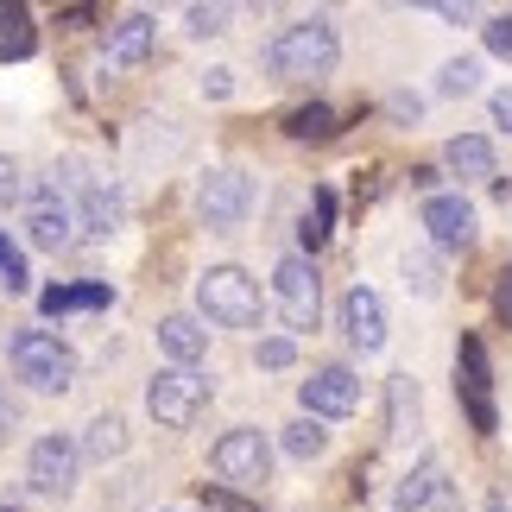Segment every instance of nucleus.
<instances>
[{"instance_id": "obj_1", "label": "nucleus", "mask_w": 512, "mask_h": 512, "mask_svg": "<svg viewBox=\"0 0 512 512\" xmlns=\"http://www.w3.org/2000/svg\"><path fill=\"white\" fill-rule=\"evenodd\" d=\"M342 57V38L329 19H291V26L266 45V70L272 83H310V76H329Z\"/></svg>"}, {"instance_id": "obj_2", "label": "nucleus", "mask_w": 512, "mask_h": 512, "mask_svg": "<svg viewBox=\"0 0 512 512\" xmlns=\"http://www.w3.org/2000/svg\"><path fill=\"white\" fill-rule=\"evenodd\" d=\"M7 361H13V373H19L32 392H70V386H76V354L57 342L51 329H13Z\"/></svg>"}, {"instance_id": "obj_3", "label": "nucleus", "mask_w": 512, "mask_h": 512, "mask_svg": "<svg viewBox=\"0 0 512 512\" xmlns=\"http://www.w3.org/2000/svg\"><path fill=\"white\" fill-rule=\"evenodd\" d=\"M196 304H203V317L222 323V329H253L260 323V285H253L241 266H209L203 279H196Z\"/></svg>"}, {"instance_id": "obj_4", "label": "nucleus", "mask_w": 512, "mask_h": 512, "mask_svg": "<svg viewBox=\"0 0 512 512\" xmlns=\"http://www.w3.org/2000/svg\"><path fill=\"white\" fill-rule=\"evenodd\" d=\"M203 405H209V380L196 367H159L146 380V411L159 430H190Z\"/></svg>"}, {"instance_id": "obj_5", "label": "nucleus", "mask_w": 512, "mask_h": 512, "mask_svg": "<svg viewBox=\"0 0 512 512\" xmlns=\"http://www.w3.org/2000/svg\"><path fill=\"white\" fill-rule=\"evenodd\" d=\"M456 399H462L468 424H475L481 437H494V430H500V411H494V367H487V342H481V336H462V342H456Z\"/></svg>"}, {"instance_id": "obj_6", "label": "nucleus", "mask_w": 512, "mask_h": 512, "mask_svg": "<svg viewBox=\"0 0 512 512\" xmlns=\"http://www.w3.org/2000/svg\"><path fill=\"white\" fill-rule=\"evenodd\" d=\"M215 475H222L228 487H241V494H260V487L272 481V443L260 437L253 424H234L222 443H215Z\"/></svg>"}, {"instance_id": "obj_7", "label": "nucleus", "mask_w": 512, "mask_h": 512, "mask_svg": "<svg viewBox=\"0 0 512 512\" xmlns=\"http://www.w3.org/2000/svg\"><path fill=\"white\" fill-rule=\"evenodd\" d=\"M247 209H253V177L241 165H215L203 184H196V215H203V228H215V234H234L247 222Z\"/></svg>"}, {"instance_id": "obj_8", "label": "nucleus", "mask_w": 512, "mask_h": 512, "mask_svg": "<svg viewBox=\"0 0 512 512\" xmlns=\"http://www.w3.org/2000/svg\"><path fill=\"white\" fill-rule=\"evenodd\" d=\"M57 190H76V228L89 234V241H108L114 228H121V215H127V203H121V190H108V184H95V177H83V165H64V177H51Z\"/></svg>"}, {"instance_id": "obj_9", "label": "nucleus", "mask_w": 512, "mask_h": 512, "mask_svg": "<svg viewBox=\"0 0 512 512\" xmlns=\"http://www.w3.org/2000/svg\"><path fill=\"white\" fill-rule=\"evenodd\" d=\"M272 291H279V310L291 329H317L323 317V279L310 266V253H285L279 272H272Z\"/></svg>"}, {"instance_id": "obj_10", "label": "nucleus", "mask_w": 512, "mask_h": 512, "mask_svg": "<svg viewBox=\"0 0 512 512\" xmlns=\"http://www.w3.org/2000/svg\"><path fill=\"white\" fill-rule=\"evenodd\" d=\"M76 475H83V449H76L70 437H38V443H32V456H26L32 494L70 500V494H76Z\"/></svg>"}, {"instance_id": "obj_11", "label": "nucleus", "mask_w": 512, "mask_h": 512, "mask_svg": "<svg viewBox=\"0 0 512 512\" xmlns=\"http://www.w3.org/2000/svg\"><path fill=\"white\" fill-rule=\"evenodd\" d=\"M26 241L45 247V253H64L76 241V203L57 184H38L26 196Z\"/></svg>"}, {"instance_id": "obj_12", "label": "nucleus", "mask_w": 512, "mask_h": 512, "mask_svg": "<svg viewBox=\"0 0 512 512\" xmlns=\"http://www.w3.org/2000/svg\"><path fill=\"white\" fill-rule=\"evenodd\" d=\"M298 399H304V418H348V411L361 405V380H354L348 367H317Z\"/></svg>"}, {"instance_id": "obj_13", "label": "nucleus", "mask_w": 512, "mask_h": 512, "mask_svg": "<svg viewBox=\"0 0 512 512\" xmlns=\"http://www.w3.org/2000/svg\"><path fill=\"white\" fill-rule=\"evenodd\" d=\"M342 336L348 348H386V304H380V291H367V285H348V298H342Z\"/></svg>"}, {"instance_id": "obj_14", "label": "nucleus", "mask_w": 512, "mask_h": 512, "mask_svg": "<svg viewBox=\"0 0 512 512\" xmlns=\"http://www.w3.org/2000/svg\"><path fill=\"white\" fill-rule=\"evenodd\" d=\"M424 228H430V241L449 247V253H462L468 241H475V209L462 203V196H424Z\"/></svg>"}, {"instance_id": "obj_15", "label": "nucleus", "mask_w": 512, "mask_h": 512, "mask_svg": "<svg viewBox=\"0 0 512 512\" xmlns=\"http://www.w3.org/2000/svg\"><path fill=\"white\" fill-rule=\"evenodd\" d=\"M152 45H159V26H152L146 13H133V19H121V26L108 32V64L114 70H133V64H146V57H152Z\"/></svg>"}, {"instance_id": "obj_16", "label": "nucleus", "mask_w": 512, "mask_h": 512, "mask_svg": "<svg viewBox=\"0 0 512 512\" xmlns=\"http://www.w3.org/2000/svg\"><path fill=\"white\" fill-rule=\"evenodd\" d=\"M159 348L171 354V367H196L209 354V329L196 317H165L159 323Z\"/></svg>"}, {"instance_id": "obj_17", "label": "nucleus", "mask_w": 512, "mask_h": 512, "mask_svg": "<svg viewBox=\"0 0 512 512\" xmlns=\"http://www.w3.org/2000/svg\"><path fill=\"white\" fill-rule=\"evenodd\" d=\"M437 494H443V462H437V456H424L399 487H392V512H424Z\"/></svg>"}, {"instance_id": "obj_18", "label": "nucleus", "mask_w": 512, "mask_h": 512, "mask_svg": "<svg viewBox=\"0 0 512 512\" xmlns=\"http://www.w3.org/2000/svg\"><path fill=\"white\" fill-rule=\"evenodd\" d=\"M114 304V291L102 279H89V285H51L45 298H38V310L45 317H70V310H108Z\"/></svg>"}, {"instance_id": "obj_19", "label": "nucleus", "mask_w": 512, "mask_h": 512, "mask_svg": "<svg viewBox=\"0 0 512 512\" xmlns=\"http://www.w3.org/2000/svg\"><path fill=\"white\" fill-rule=\"evenodd\" d=\"M38 51V32H32V13L19 0H0V64H19V57Z\"/></svg>"}, {"instance_id": "obj_20", "label": "nucleus", "mask_w": 512, "mask_h": 512, "mask_svg": "<svg viewBox=\"0 0 512 512\" xmlns=\"http://www.w3.org/2000/svg\"><path fill=\"white\" fill-rule=\"evenodd\" d=\"M443 165L456 177H494V140H481V133H456V140L443 146Z\"/></svg>"}, {"instance_id": "obj_21", "label": "nucleus", "mask_w": 512, "mask_h": 512, "mask_svg": "<svg viewBox=\"0 0 512 512\" xmlns=\"http://www.w3.org/2000/svg\"><path fill=\"white\" fill-rule=\"evenodd\" d=\"M285 133H291V140H336V133H342V114L329 108V102H304V108L285 114Z\"/></svg>"}, {"instance_id": "obj_22", "label": "nucleus", "mask_w": 512, "mask_h": 512, "mask_svg": "<svg viewBox=\"0 0 512 512\" xmlns=\"http://www.w3.org/2000/svg\"><path fill=\"white\" fill-rule=\"evenodd\" d=\"M392 430L386 437H411V430H418V380H411V373H392Z\"/></svg>"}, {"instance_id": "obj_23", "label": "nucleus", "mask_w": 512, "mask_h": 512, "mask_svg": "<svg viewBox=\"0 0 512 512\" xmlns=\"http://www.w3.org/2000/svg\"><path fill=\"white\" fill-rule=\"evenodd\" d=\"M329 234H336V190L323 184L317 196H310V215H304V253H317Z\"/></svg>"}, {"instance_id": "obj_24", "label": "nucleus", "mask_w": 512, "mask_h": 512, "mask_svg": "<svg viewBox=\"0 0 512 512\" xmlns=\"http://www.w3.org/2000/svg\"><path fill=\"white\" fill-rule=\"evenodd\" d=\"M83 449H89L95 462H114V456H127V424L114 418V411H108V418H95V424H89V437H83Z\"/></svg>"}, {"instance_id": "obj_25", "label": "nucleus", "mask_w": 512, "mask_h": 512, "mask_svg": "<svg viewBox=\"0 0 512 512\" xmlns=\"http://www.w3.org/2000/svg\"><path fill=\"white\" fill-rule=\"evenodd\" d=\"M329 449V430L317 424V418H298V424H285V456L291 462H317Z\"/></svg>"}, {"instance_id": "obj_26", "label": "nucleus", "mask_w": 512, "mask_h": 512, "mask_svg": "<svg viewBox=\"0 0 512 512\" xmlns=\"http://www.w3.org/2000/svg\"><path fill=\"white\" fill-rule=\"evenodd\" d=\"M437 89L443 95H475L481 89V64H475V57H449L443 76H437Z\"/></svg>"}, {"instance_id": "obj_27", "label": "nucleus", "mask_w": 512, "mask_h": 512, "mask_svg": "<svg viewBox=\"0 0 512 512\" xmlns=\"http://www.w3.org/2000/svg\"><path fill=\"white\" fill-rule=\"evenodd\" d=\"M0 285H7V291H26V253H19L7 234H0Z\"/></svg>"}, {"instance_id": "obj_28", "label": "nucleus", "mask_w": 512, "mask_h": 512, "mask_svg": "<svg viewBox=\"0 0 512 512\" xmlns=\"http://www.w3.org/2000/svg\"><path fill=\"white\" fill-rule=\"evenodd\" d=\"M405 285L418 291V298H437V291H443V279H437V266H430V260H405Z\"/></svg>"}, {"instance_id": "obj_29", "label": "nucleus", "mask_w": 512, "mask_h": 512, "mask_svg": "<svg viewBox=\"0 0 512 512\" xmlns=\"http://www.w3.org/2000/svg\"><path fill=\"white\" fill-rule=\"evenodd\" d=\"M184 19H190V38H215L228 26V7H190Z\"/></svg>"}, {"instance_id": "obj_30", "label": "nucleus", "mask_w": 512, "mask_h": 512, "mask_svg": "<svg viewBox=\"0 0 512 512\" xmlns=\"http://www.w3.org/2000/svg\"><path fill=\"white\" fill-rule=\"evenodd\" d=\"M291 361H298V342H291V336L260 342V367H266V373H279V367H291Z\"/></svg>"}, {"instance_id": "obj_31", "label": "nucleus", "mask_w": 512, "mask_h": 512, "mask_svg": "<svg viewBox=\"0 0 512 512\" xmlns=\"http://www.w3.org/2000/svg\"><path fill=\"white\" fill-rule=\"evenodd\" d=\"M19 196H26V177H19V159H7V152H0V209H7V203H19Z\"/></svg>"}, {"instance_id": "obj_32", "label": "nucleus", "mask_w": 512, "mask_h": 512, "mask_svg": "<svg viewBox=\"0 0 512 512\" xmlns=\"http://www.w3.org/2000/svg\"><path fill=\"white\" fill-rule=\"evenodd\" d=\"M487 51H494V57H512V13H500V19H487Z\"/></svg>"}, {"instance_id": "obj_33", "label": "nucleus", "mask_w": 512, "mask_h": 512, "mask_svg": "<svg viewBox=\"0 0 512 512\" xmlns=\"http://www.w3.org/2000/svg\"><path fill=\"white\" fill-rule=\"evenodd\" d=\"M494 310H500V323L512 329V260L500 266V285H494Z\"/></svg>"}, {"instance_id": "obj_34", "label": "nucleus", "mask_w": 512, "mask_h": 512, "mask_svg": "<svg viewBox=\"0 0 512 512\" xmlns=\"http://www.w3.org/2000/svg\"><path fill=\"white\" fill-rule=\"evenodd\" d=\"M203 95H209V102H228V95H234V70H209L203 76Z\"/></svg>"}, {"instance_id": "obj_35", "label": "nucleus", "mask_w": 512, "mask_h": 512, "mask_svg": "<svg viewBox=\"0 0 512 512\" xmlns=\"http://www.w3.org/2000/svg\"><path fill=\"white\" fill-rule=\"evenodd\" d=\"M392 121H418V114H424V102H418V95H392Z\"/></svg>"}, {"instance_id": "obj_36", "label": "nucleus", "mask_w": 512, "mask_h": 512, "mask_svg": "<svg viewBox=\"0 0 512 512\" xmlns=\"http://www.w3.org/2000/svg\"><path fill=\"white\" fill-rule=\"evenodd\" d=\"M13 430H19V405L7 399V386H0V443H7Z\"/></svg>"}, {"instance_id": "obj_37", "label": "nucleus", "mask_w": 512, "mask_h": 512, "mask_svg": "<svg viewBox=\"0 0 512 512\" xmlns=\"http://www.w3.org/2000/svg\"><path fill=\"white\" fill-rule=\"evenodd\" d=\"M437 177H443L437 165H418V171H411V190H430V196H437Z\"/></svg>"}, {"instance_id": "obj_38", "label": "nucleus", "mask_w": 512, "mask_h": 512, "mask_svg": "<svg viewBox=\"0 0 512 512\" xmlns=\"http://www.w3.org/2000/svg\"><path fill=\"white\" fill-rule=\"evenodd\" d=\"M494 121L512 133V89H500V95H494Z\"/></svg>"}, {"instance_id": "obj_39", "label": "nucleus", "mask_w": 512, "mask_h": 512, "mask_svg": "<svg viewBox=\"0 0 512 512\" xmlns=\"http://www.w3.org/2000/svg\"><path fill=\"white\" fill-rule=\"evenodd\" d=\"M487 512H512V506H506V500H487Z\"/></svg>"}]
</instances>
